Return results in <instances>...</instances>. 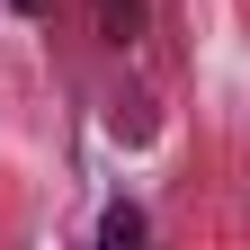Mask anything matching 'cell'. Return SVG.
Here are the masks:
<instances>
[{
    "instance_id": "6da1fadb",
    "label": "cell",
    "mask_w": 250,
    "mask_h": 250,
    "mask_svg": "<svg viewBox=\"0 0 250 250\" xmlns=\"http://www.w3.org/2000/svg\"><path fill=\"white\" fill-rule=\"evenodd\" d=\"M99 18H107V36H134V18H143V0H99Z\"/></svg>"
},
{
    "instance_id": "7a4b0ae2",
    "label": "cell",
    "mask_w": 250,
    "mask_h": 250,
    "mask_svg": "<svg viewBox=\"0 0 250 250\" xmlns=\"http://www.w3.org/2000/svg\"><path fill=\"white\" fill-rule=\"evenodd\" d=\"M99 232H107V241H143V214H134V206H116V214H107Z\"/></svg>"
},
{
    "instance_id": "3957f363",
    "label": "cell",
    "mask_w": 250,
    "mask_h": 250,
    "mask_svg": "<svg viewBox=\"0 0 250 250\" xmlns=\"http://www.w3.org/2000/svg\"><path fill=\"white\" fill-rule=\"evenodd\" d=\"M9 9H45V0H9Z\"/></svg>"
}]
</instances>
